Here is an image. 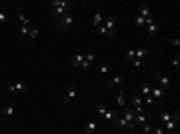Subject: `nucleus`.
Instances as JSON below:
<instances>
[{"label":"nucleus","mask_w":180,"mask_h":134,"mask_svg":"<svg viewBox=\"0 0 180 134\" xmlns=\"http://www.w3.org/2000/svg\"><path fill=\"white\" fill-rule=\"evenodd\" d=\"M50 6H52V16L58 18V20H60L64 14L70 12V2H68V0H52Z\"/></svg>","instance_id":"obj_1"},{"label":"nucleus","mask_w":180,"mask_h":134,"mask_svg":"<svg viewBox=\"0 0 180 134\" xmlns=\"http://www.w3.org/2000/svg\"><path fill=\"white\" fill-rule=\"evenodd\" d=\"M72 66L82 68V70H88V68H90V62H86L84 54H74V56H72Z\"/></svg>","instance_id":"obj_2"},{"label":"nucleus","mask_w":180,"mask_h":134,"mask_svg":"<svg viewBox=\"0 0 180 134\" xmlns=\"http://www.w3.org/2000/svg\"><path fill=\"white\" fill-rule=\"evenodd\" d=\"M58 24H60L62 28H70L72 24H74V16H72L70 12H68V14H64L60 20H58Z\"/></svg>","instance_id":"obj_3"},{"label":"nucleus","mask_w":180,"mask_h":134,"mask_svg":"<svg viewBox=\"0 0 180 134\" xmlns=\"http://www.w3.org/2000/svg\"><path fill=\"white\" fill-rule=\"evenodd\" d=\"M76 94H78V88L76 86H70L66 90V94H64V104H68V102H72L76 98Z\"/></svg>","instance_id":"obj_4"},{"label":"nucleus","mask_w":180,"mask_h":134,"mask_svg":"<svg viewBox=\"0 0 180 134\" xmlns=\"http://www.w3.org/2000/svg\"><path fill=\"white\" fill-rule=\"evenodd\" d=\"M138 16H140V18H150V4H140V8H138Z\"/></svg>","instance_id":"obj_5"},{"label":"nucleus","mask_w":180,"mask_h":134,"mask_svg":"<svg viewBox=\"0 0 180 134\" xmlns=\"http://www.w3.org/2000/svg\"><path fill=\"white\" fill-rule=\"evenodd\" d=\"M26 90V82H16V84H8V92H24Z\"/></svg>","instance_id":"obj_6"},{"label":"nucleus","mask_w":180,"mask_h":134,"mask_svg":"<svg viewBox=\"0 0 180 134\" xmlns=\"http://www.w3.org/2000/svg\"><path fill=\"white\" fill-rule=\"evenodd\" d=\"M156 78H158V82H160V86L164 88V90H166L168 86H172V80L166 76V74H156Z\"/></svg>","instance_id":"obj_7"},{"label":"nucleus","mask_w":180,"mask_h":134,"mask_svg":"<svg viewBox=\"0 0 180 134\" xmlns=\"http://www.w3.org/2000/svg\"><path fill=\"white\" fill-rule=\"evenodd\" d=\"M102 26H104L108 32H114V26H116V20L112 18V16H106L104 18V22H102Z\"/></svg>","instance_id":"obj_8"},{"label":"nucleus","mask_w":180,"mask_h":134,"mask_svg":"<svg viewBox=\"0 0 180 134\" xmlns=\"http://www.w3.org/2000/svg\"><path fill=\"white\" fill-rule=\"evenodd\" d=\"M166 94L164 88H154V90H150V96L154 98V100H158V98H162V96Z\"/></svg>","instance_id":"obj_9"},{"label":"nucleus","mask_w":180,"mask_h":134,"mask_svg":"<svg viewBox=\"0 0 180 134\" xmlns=\"http://www.w3.org/2000/svg\"><path fill=\"white\" fill-rule=\"evenodd\" d=\"M122 80H124V76H122V74H116V76H112V78H110L108 86H118V84H122Z\"/></svg>","instance_id":"obj_10"},{"label":"nucleus","mask_w":180,"mask_h":134,"mask_svg":"<svg viewBox=\"0 0 180 134\" xmlns=\"http://www.w3.org/2000/svg\"><path fill=\"white\" fill-rule=\"evenodd\" d=\"M134 122H136V126H142V124L148 122V116L146 114H136L134 116Z\"/></svg>","instance_id":"obj_11"},{"label":"nucleus","mask_w":180,"mask_h":134,"mask_svg":"<svg viewBox=\"0 0 180 134\" xmlns=\"http://www.w3.org/2000/svg\"><path fill=\"white\" fill-rule=\"evenodd\" d=\"M146 54H148L146 48H138V50H134V58H136V60H144Z\"/></svg>","instance_id":"obj_12"},{"label":"nucleus","mask_w":180,"mask_h":134,"mask_svg":"<svg viewBox=\"0 0 180 134\" xmlns=\"http://www.w3.org/2000/svg\"><path fill=\"white\" fill-rule=\"evenodd\" d=\"M146 28H148V34H150V36H156V34H158V24L156 22L146 24Z\"/></svg>","instance_id":"obj_13"},{"label":"nucleus","mask_w":180,"mask_h":134,"mask_svg":"<svg viewBox=\"0 0 180 134\" xmlns=\"http://www.w3.org/2000/svg\"><path fill=\"white\" fill-rule=\"evenodd\" d=\"M102 22H104V16L100 14V12H96V14L92 16V24H94L96 28H98V26H100V24H102Z\"/></svg>","instance_id":"obj_14"},{"label":"nucleus","mask_w":180,"mask_h":134,"mask_svg":"<svg viewBox=\"0 0 180 134\" xmlns=\"http://www.w3.org/2000/svg\"><path fill=\"white\" fill-rule=\"evenodd\" d=\"M96 128H98L96 120H90L88 124H86V132H88V134H94V132H96Z\"/></svg>","instance_id":"obj_15"},{"label":"nucleus","mask_w":180,"mask_h":134,"mask_svg":"<svg viewBox=\"0 0 180 134\" xmlns=\"http://www.w3.org/2000/svg\"><path fill=\"white\" fill-rule=\"evenodd\" d=\"M140 106H142V96L136 94V96L132 98V108H140Z\"/></svg>","instance_id":"obj_16"},{"label":"nucleus","mask_w":180,"mask_h":134,"mask_svg":"<svg viewBox=\"0 0 180 134\" xmlns=\"http://www.w3.org/2000/svg\"><path fill=\"white\" fill-rule=\"evenodd\" d=\"M114 124L118 126V128H128V122L124 118H118V116H116V118H114Z\"/></svg>","instance_id":"obj_17"},{"label":"nucleus","mask_w":180,"mask_h":134,"mask_svg":"<svg viewBox=\"0 0 180 134\" xmlns=\"http://www.w3.org/2000/svg\"><path fill=\"white\" fill-rule=\"evenodd\" d=\"M176 124H178V122H174V120H168V122H164V130H168V132H172V130L176 128Z\"/></svg>","instance_id":"obj_18"},{"label":"nucleus","mask_w":180,"mask_h":134,"mask_svg":"<svg viewBox=\"0 0 180 134\" xmlns=\"http://www.w3.org/2000/svg\"><path fill=\"white\" fill-rule=\"evenodd\" d=\"M116 104H118V106L126 104V96H124V92H118V96H116Z\"/></svg>","instance_id":"obj_19"},{"label":"nucleus","mask_w":180,"mask_h":134,"mask_svg":"<svg viewBox=\"0 0 180 134\" xmlns=\"http://www.w3.org/2000/svg\"><path fill=\"white\" fill-rule=\"evenodd\" d=\"M2 114H4V116H12V114H14V106H12V104L4 106V110H2Z\"/></svg>","instance_id":"obj_20"},{"label":"nucleus","mask_w":180,"mask_h":134,"mask_svg":"<svg viewBox=\"0 0 180 134\" xmlns=\"http://www.w3.org/2000/svg\"><path fill=\"white\" fill-rule=\"evenodd\" d=\"M150 90H152V88L148 86V84H142V86H140V94H144V96L150 94Z\"/></svg>","instance_id":"obj_21"},{"label":"nucleus","mask_w":180,"mask_h":134,"mask_svg":"<svg viewBox=\"0 0 180 134\" xmlns=\"http://www.w3.org/2000/svg\"><path fill=\"white\" fill-rule=\"evenodd\" d=\"M116 116H118V114H116V112H114V110H106L104 118H106V120H114V118H116Z\"/></svg>","instance_id":"obj_22"},{"label":"nucleus","mask_w":180,"mask_h":134,"mask_svg":"<svg viewBox=\"0 0 180 134\" xmlns=\"http://www.w3.org/2000/svg\"><path fill=\"white\" fill-rule=\"evenodd\" d=\"M38 34H40V30H38V28H30L28 38H38Z\"/></svg>","instance_id":"obj_23"},{"label":"nucleus","mask_w":180,"mask_h":134,"mask_svg":"<svg viewBox=\"0 0 180 134\" xmlns=\"http://www.w3.org/2000/svg\"><path fill=\"white\" fill-rule=\"evenodd\" d=\"M98 72H100V74H108V72H110V66H108V64H102V66L98 68Z\"/></svg>","instance_id":"obj_24"},{"label":"nucleus","mask_w":180,"mask_h":134,"mask_svg":"<svg viewBox=\"0 0 180 134\" xmlns=\"http://www.w3.org/2000/svg\"><path fill=\"white\" fill-rule=\"evenodd\" d=\"M20 32L28 36V32H30V26H28V24H20Z\"/></svg>","instance_id":"obj_25"},{"label":"nucleus","mask_w":180,"mask_h":134,"mask_svg":"<svg viewBox=\"0 0 180 134\" xmlns=\"http://www.w3.org/2000/svg\"><path fill=\"white\" fill-rule=\"evenodd\" d=\"M170 120V112H162L160 114V122H168Z\"/></svg>","instance_id":"obj_26"},{"label":"nucleus","mask_w":180,"mask_h":134,"mask_svg":"<svg viewBox=\"0 0 180 134\" xmlns=\"http://www.w3.org/2000/svg\"><path fill=\"white\" fill-rule=\"evenodd\" d=\"M134 24H136V26H144V18H140V16H136V18H134Z\"/></svg>","instance_id":"obj_27"},{"label":"nucleus","mask_w":180,"mask_h":134,"mask_svg":"<svg viewBox=\"0 0 180 134\" xmlns=\"http://www.w3.org/2000/svg\"><path fill=\"white\" fill-rule=\"evenodd\" d=\"M6 18H8V14H6L4 10H0V24H4V22H6Z\"/></svg>","instance_id":"obj_28"},{"label":"nucleus","mask_w":180,"mask_h":134,"mask_svg":"<svg viewBox=\"0 0 180 134\" xmlns=\"http://www.w3.org/2000/svg\"><path fill=\"white\" fill-rule=\"evenodd\" d=\"M150 134H164V128H162V126H156V128H152Z\"/></svg>","instance_id":"obj_29"},{"label":"nucleus","mask_w":180,"mask_h":134,"mask_svg":"<svg viewBox=\"0 0 180 134\" xmlns=\"http://www.w3.org/2000/svg\"><path fill=\"white\" fill-rule=\"evenodd\" d=\"M84 58H86V62H90V64L94 62V54H90V52H86V54H84Z\"/></svg>","instance_id":"obj_30"},{"label":"nucleus","mask_w":180,"mask_h":134,"mask_svg":"<svg viewBox=\"0 0 180 134\" xmlns=\"http://www.w3.org/2000/svg\"><path fill=\"white\" fill-rule=\"evenodd\" d=\"M142 130H144L146 134H150V132H152V126H150V124L146 122V124H142Z\"/></svg>","instance_id":"obj_31"},{"label":"nucleus","mask_w":180,"mask_h":134,"mask_svg":"<svg viewBox=\"0 0 180 134\" xmlns=\"http://www.w3.org/2000/svg\"><path fill=\"white\" fill-rule=\"evenodd\" d=\"M126 60H130V62L134 60V50H128L126 52Z\"/></svg>","instance_id":"obj_32"},{"label":"nucleus","mask_w":180,"mask_h":134,"mask_svg":"<svg viewBox=\"0 0 180 134\" xmlns=\"http://www.w3.org/2000/svg\"><path fill=\"white\" fill-rule=\"evenodd\" d=\"M98 32H100V34H114V32H108V30H106L104 26H102V24L98 26Z\"/></svg>","instance_id":"obj_33"},{"label":"nucleus","mask_w":180,"mask_h":134,"mask_svg":"<svg viewBox=\"0 0 180 134\" xmlns=\"http://www.w3.org/2000/svg\"><path fill=\"white\" fill-rule=\"evenodd\" d=\"M18 20H20V24H28V18L24 14H18Z\"/></svg>","instance_id":"obj_34"},{"label":"nucleus","mask_w":180,"mask_h":134,"mask_svg":"<svg viewBox=\"0 0 180 134\" xmlns=\"http://www.w3.org/2000/svg\"><path fill=\"white\" fill-rule=\"evenodd\" d=\"M106 110H108L106 106H98V114H100V116H104V114H106Z\"/></svg>","instance_id":"obj_35"},{"label":"nucleus","mask_w":180,"mask_h":134,"mask_svg":"<svg viewBox=\"0 0 180 134\" xmlns=\"http://www.w3.org/2000/svg\"><path fill=\"white\" fill-rule=\"evenodd\" d=\"M178 64H180V56L172 58V66H174V68H178Z\"/></svg>","instance_id":"obj_36"},{"label":"nucleus","mask_w":180,"mask_h":134,"mask_svg":"<svg viewBox=\"0 0 180 134\" xmlns=\"http://www.w3.org/2000/svg\"><path fill=\"white\" fill-rule=\"evenodd\" d=\"M170 44H172V46H176V48H178V46H180V38H172V40H170Z\"/></svg>","instance_id":"obj_37"},{"label":"nucleus","mask_w":180,"mask_h":134,"mask_svg":"<svg viewBox=\"0 0 180 134\" xmlns=\"http://www.w3.org/2000/svg\"><path fill=\"white\" fill-rule=\"evenodd\" d=\"M132 64H134L136 68H140V66H142V60H136V58H134V60H132Z\"/></svg>","instance_id":"obj_38"},{"label":"nucleus","mask_w":180,"mask_h":134,"mask_svg":"<svg viewBox=\"0 0 180 134\" xmlns=\"http://www.w3.org/2000/svg\"><path fill=\"white\" fill-rule=\"evenodd\" d=\"M154 102H156V100H154V98L148 94V96H146V104H154Z\"/></svg>","instance_id":"obj_39"}]
</instances>
